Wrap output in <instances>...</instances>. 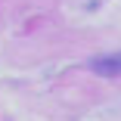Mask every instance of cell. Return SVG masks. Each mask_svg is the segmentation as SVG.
<instances>
[{"mask_svg":"<svg viewBox=\"0 0 121 121\" xmlns=\"http://www.w3.org/2000/svg\"><path fill=\"white\" fill-rule=\"evenodd\" d=\"M90 68L96 71V75H103V78H118V75H121V53L93 59V62H90Z\"/></svg>","mask_w":121,"mask_h":121,"instance_id":"1","label":"cell"}]
</instances>
